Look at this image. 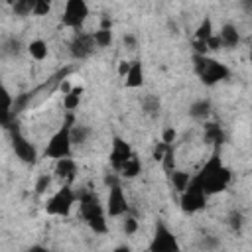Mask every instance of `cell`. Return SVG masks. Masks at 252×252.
Masks as SVG:
<instances>
[{
  "instance_id": "obj_1",
  "label": "cell",
  "mask_w": 252,
  "mask_h": 252,
  "mask_svg": "<svg viewBox=\"0 0 252 252\" xmlns=\"http://www.w3.org/2000/svg\"><path fill=\"white\" fill-rule=\"evenodd\" d=\"M230 169L222 165L220 158H219V150H215V154L211 156V159L205 163V167L199 171V175L195 177L201 185V189L205 191V195H215L226 189V185L230 183Z\"/></svg>"
},
{
  "instance_id": "obj_2",
  "label": "cell",
  "mask_w": 252,
  "mask_h": 252,
  "mask_svg": "<svg viewBox=\"0 0 252 252\" xmlns=\"http://www.w3.org/2000/svg\"><path fill=\"white\" fill-rule=\"evenodd\" d=\"M193 63H195V71H197L199 79L207 87H213V85H217V83H220V81L230 77V69L224 63H220L217 59H211L207 55H197L195 53L193 55Z\"/></svg>"
},
{
  "instance_id": "obj_3",
  "label": "cell",
  "mask_w": 252,
  "mask_h": 252,
  "mask_svg": "<svg viewBox=\"0 0 252 252\" xmlns=\"http://www.w3.org/2000/svg\"><path fill=\"white\" fill-rule=\"evenodd\" d=\"M73 122H75V118H73V114L69 112L67 114V118H65V122H63V126L49 138V142H47V146H45V158H51V159H59V158H67V156H71V138H69V128L73 126Z\"/></svg>"
},
{
  "instance_id": "obj_4",
  "label": "cell",
  "mask_w": 252,
  "mask_h": 252,
  "mask_svg": "<svg viewBox=\"0 0 252 252\" xmlns=\"http://www.w3.org/2000/svg\"><path fill=\"white\" fill-rule=\"evenodd\" d=\"M77 195L73 193V189L69 185H63L57 193H53L47 203H45V213L47 215H59V217H67L71 213V207L75 205Z\"/></svg>"
},
{
  "instance_id": "obj_5",
  "label": "cell",
  "mask_w": 252,
  "mask_h": 252,
  "mask_svg": "<svg viewBox=\"0 0 252 252\" xmlns=\"http://www.w3.org/2000/svg\"><path fill=\"white\" fill-rule=\"evenodd\" d=\"M205 203H207V195H205V191L201 189L199 181L193 177V179L189 181V185L181 191V199H179L181 211L191 215V213L201 211V209L205 207Z\"/></svg>"
},
{
  "instance_id": "obj_6",
  "label": "cell",
  "mask_w": 252,
  "mask_h": 252,
  "mask_svg": "<svg viewBox=\"0 0 252 252\" xmlns=\"http://www.w3.org/2000/svg\"><path fill=\"white\" fill-rule=\"evenodd\" d=\"M87 16H89V6H87L85 0H67L63 16H61V24L67 26V28L79 30L85 24Z\"/></svg>"
},
{
  "instance_id": "obj_7",
  "label": "cell",
  "mask_w": 252,
  "mask_h": 252,
  "mask_svg": "<svg viewBox=\"0 0 252 252\" xmlns=\"http://www.w3.org/2000/svg\"><path fill=\"white\" fill-rule=\"evenodd\" d=\"M150 250L152 252H175V250H179L177 238L161 220L156 224V232H154V238L150 242Z\"/></svg>"
},
{
  "instance_id": "obj_8",
  "label": "cell",
  "mask_w": 252,
  "mask_h": 252,
  "mask_svg": "<svg viewBox=\"0 0 252 252\" xmlns=\"http://www.w3.org/2000/svg\"><path fill=\"white\" fill-rule=\"evenodd\" d=\"M12 130V150H14V154L24 161V163H30V165H33L35 161H37V150H35V146L32 144V142H28L24 136H22V132L18 130V128H10Z\"/></svg>"
},
{
  "instance_id": "obj_9",
  "label": "cell",
  "mask_w": 252,
  "mask_h": 252,
  "mask_svg": "<svg viewBox=\"0 0 252 252\" xmlns=\"http://www.w3.org/2000/svg\"><path fill=\"white\" fill-rule=\"evenodd\" d=\"M69 51L75 59H87L93 51H94V39H93V33H75V37L71 39L69 43Z\"/></svg>"
},
{
  "instance_id": "obj_10",
  "label": "cell",
  "mask_w": 252,
  "mask_h": 252,
  "mask_svg": "<svg viewBox=\"0 0 252 252\" xmlns=\"http://www.w3.org/2000/svg\"><path fill=\"white\" fill-rule=\"evenodd\" d=\"M108 199H106V215L108 217H120V215H126L128 211V203H126V197H124V191L122 187L116 183L112 187H108Z\"/></svg>"
},
{
  "instance_id": "obj_11",
  "label": "cell",
  "mask_w": 252,
  "mask_h": 252,
  "mask_svg": "<svg viewBox=\"0 0 252 252\" xmlns=\"http://www.w3.org/2000/svg\"><path fill=\"white\" fill-rule=\"evenodd\" d=\"M77 199H79L81 217H83L85 220H89V219H93V217H98V215H104L102 205H100V199H98L93 191H83Z\"/></svg>"
},
{
  "instance_id": "obj_12",
  "label": "cell",
  "mask_w": 252,
  "mask_h": 252,
  "mask_svg": "<svg viewBox=\"0 0 252 252\" xmlns=\"http://www.w3.org/2000/svg\"><path fill=\"white\" fill-rule=\"evenodd\" d=\"M134 152H132V148H130V144L128 142H124L122 138H118V136H114L112 138V150H110V165H112V169L114 171H120L122 169V165L126 163V159L132 156Z\"/></svg>"
},
{
  "instance_id": "obj_13",
  "label": "cell",
  "mask_w": 252,
  "mask_h": 252,
  "mask_svg": "<svg viewBox=\"0 0 252 252\" xmlns=\"http://www.w3.org/2000/svg\"><path fill=\"white\" fill-rule=\"evenodd\" d=\"M55 175L61 181H65V183H71L75 179V175H77V163L71 159V156L57 159V163H55Z\"/></svg>"
},
{
  "instance_id": "obj_14",
  "label": "cell",
  "mask_w": 252,
  "mask_h": 252,
  "mask_svg": "<svg viewBox=\"0 0 252 252\" xmlns=\"http://www.w3.org/2000/svg\"><path fill=\"white\" fill-rule=\"evenodd\" d=\"M124 85L128 89H138L144 85V67L140 61H132L128 73L124 75Z\"/></svg>"
},
{
  "instance_id": "obj_15",
  "label": "cell",
  "mask_w": 252,
  "mask_h": 252,
  "mask_svg": "<svg viewBox=\"0 0 252 252\" xmlns=\"http://www.w3.org/2000/svg\"><path fill=\"white\" fill-rule=\"evenodd\" d=\"M219 37H220V41H222L224 47H236L238 41H240V33H238V30H236L232 24H224V26L220 28Z\"/></svg>"
},
{
  "instance_id": "obj_16",
  "label": "cell",
  "mask_w": 252,
  "mask_h": 252,
  "mask_svg": "<svg viewBox=\"0 0 252 252\" xmlns=\"http://www.w3.org/2000/svg\"><path fill=\"white\" fill-rule=\"evenodd\" d=\"M205 140L207 142H211V144H215L217 148L224 142V132H222V128L217 124V122H207L205 124Z\"/></svg>"
},
{
  "instance_id": "obj_17",
  "label": "cell",
  "mask_w": 252,
  "mask_h": 252,
  "mask_svg": "<svg viewBox=\"0 0 252 252\" xmlns=\"http://www.w3.org/2000/svg\"><path fill=\"white\" fill-rule=\"evenodd\" d=\"M211 112V100L209 98H201V100H195L191 106H189V114L197 120H203L207 118Z\"/></svg>"
},
{
  "instance_id": "obj_18",
  "label": "cell",
  "mask_w": 252,
  "mask_h": 252,
  "mask_svg": "<svg viewBox=\"0 0 252 252\" xmlns=\"http://www.w3.org/2000/svg\"><path fill=\"white\" fill-rule=\"evenodd\" d=\"M159 108H161V102H159V98H158L156 94H146V96L142 98V110H144L148 116L158 118Z\"/></svg>"
},
{
  "instance_id": "obj_19",
  "label": "cell",
  "mask_w": 252,
  "mask_h": 252,
  "mask_svg": "<svg viewBox=\"0 0 252 252\" xmlns=\"http://www.w3.org/2000/svg\"><path fill=\"white\" fill-rule=\"evenodd\" d=\"M140 169H142V165H140V159L136 158V154H132V156L126 159V163L122 165L120 173H122V177H126V179H134V177L140 173Z\"/></svg>"
},
{
  "instance_id": "obj_20",
  "label": "cell",
  "mask_w": 252,
  "mask_h": 252,
  "mask_svg": "<svg viewBox=\"0 0 252 252\" xmlns=\"http://www.w3.org/2000/svg\"><path fill=\"white\" fill-rule=\"evenodd\" d=\"M81 94H83V87H73L67 94H63V106H65V110H75L77 106H79V102H81Z\"/></svg>"
},
{
  "instance_id": "obj_21",
  "label": "cell",
  "mask_w": 252,
  "mask_h": 252,
  "mask_svg": "<svg viewBox=\"0 0 252 252\" xmlns=\"http://www.w3.org/2000/svg\"><path fill=\"white\" fill-rule=\"evenodd\" d=\"M89 134H91V130L87 128V126H81V124H73L71 128H69V138H71V144H85L87 142V138H89Z\"/></svg>"
},
{
  "instance_id": "obj_22",
  "label": "cell",
  "mask_w": 252,
  "mask_h": 252,
  "mask_svg": "<svg viewBox=\"0 0 252 252\" xmlns=\"http://www.w3.org/2000/svg\"><path fill=\"white\" fill-rule=\"evenodd\" d=\"M28 51H30V55H32L33 59L43 61V59L47 57V43H45L43 39H33V41L28 45Z\"/></svg>"
},
{
  "instance_id": "obj_23",
  "label": "cell",
  "mask_w": 252,
  "mask_h": 252,
  "mask_svg": "<svg viewBox=\"0 0 252 252\" xmlns=\"http://www.w3.org/2000/svg\"><path fill=\"white\" fill-rule=\"evenodd\" d=\"M169 177H171V183H173V187H175V191H183L187 185H189V181H191V175L187 173V171H171L169 173Z\"/></svg>"
},
{
  "instance_id": "obj_24",
  "label": "cell",
  "mask_w": 252,
  "mask_h": 252,
  "mask_svg": "<svg viewBox=\"0 0 252 252\" xmlns=\"http://www.w3.org/2000/svg\"><path fill=\"white\" fill-rule=\"evenodd\" d=\"M211 35H213V20H211L209 16H205V18L201 20L197 32H195V39H203V41H207V37H211Z\"/></svg>"
},
{
  "instance_id": "obj_25",
  "label": "cell",
  "mask_w": 252,
  "mask_h": 252,
  "mask_svg": "<svg viewBox=\"0 0 252 252\" xmlns=\"http://www.w3.org/2000/svg\"><path fill=\"white\" fill-rule=\"evenodd\" d=\"M161 167L165 173H171L175 169V150H173V144H169L163 152V158H161Z\"/></svg>"
},
{
  "instance_id": "obj_26",
  "label": "cell",
  "mask_w": 252,
  "mask_h": 252,
  "mask_svg": "<svg viewBox=\"0 0 252 252\" xmlns=\"http://www.w3.org/2000/svg\"><path fill=\"white\" fill-rule=\"evenodd\" d=\"M93 39H94V45L98 47H108L112 43V30H102L98 28L94 33H93Z\"/></svg>"
},
{
  "instance_id": "obj_27",
  "label": "cell",
  "mask_w": 252,
  "mask_h": 252,
  "mask_svg": "<svg viewBox=\"0 0 252 252\" xmlns=\"http://www.w3.org/2000/svg\"><path fill=\"white\" fill-rule=\"evenodd\" d=\"M33 6H35V0H14V4H12L16 16H28V14H32L33 12Z\"/></svg>"
},
{
  "instance_id": "obj_28",
  "label": "cell",
  "mask_w": 252,
  "mask_h": 252,
  "mask_svg": "<svg viewBox=\"0 0 252 252\" xmlns=\"http://www.w3.org/2000/svg\"><path fill=\"white\" fill-rule=\"evenodd\" d=\"M87 224H89V228H91V230H94L96 234H104V232L108 230L106 220H104V215H98V217L89 219V220H87Z\"/></svg>"
},
{
  "instance_id": "obj_29",
  "label": "cell",
  "mask_w": 252,
  "mask_h": 252,
  "mask_svg": "<svg viewBox=\"0 0 252 252\" xmlns=\"http://www.w3.org/2000/svg\"><path fill=\"white\" fill-rule=\"evenodd\" d=\"M49 187H51V175H49V173L39 175L37 181H35V193H37V195H43V193H47Z\"/></svg>"
},
{
  "instance_id": "obj_30",
  "label": "cell",
  "mask_w": 252,
  "mask_h": 252,
  "mask_svg": "<svg viewBox=\"0 0 252 252\" xmlns=\"http://www.w3.org/2000/svg\"><path fill=\"white\" fill-rule=\"evenodd\" d=\"M14 110L12 108H0V126H6V128H12L14 126Z\"/></svg>"
},
{
  "instance_id": "obj_31",
  "label": "cell",
  "mask_w": 252,
  "mask_h": 252,
  "mask_svg": "<svg viewBox=\"0 0 252 252\" xmlns=\"http://www.w3.org/2000/svg\"><path fill=\"white\" fill-rule=\"evenodd\" d=\"M228 224H230V228L232 230H240L242 228V224H244V217H242V213L240 211H232L230 215H228Z\"/></svg>"
},
{
  "instance_id": "obj_32",
  "label": "cell",
  "mask_w": 252,
  "mask_h": 252,
  "mask_svg": "<svg viewBox=\"0 0 252 252\" xmlns=\"http://www.w3.org/2000/svg\"><path fill=\"white\" fill-rule=\"evenodd\" d=\"M51 10V0H35V6H33V12L35 16H47Z\"/></svg>"
},
{
  "instance_id": "obj_33",
  "label": "cell",
  "mask_w": 252,
  "mask_h": 252,
  "mask_svg": "<svg viewBox=\"0 0 252 252\" xmlns=\"http://www.w3.org/2000/svg\"><path fill=\"white\" fill-rule=\"evenodd\" d=\"M12 102H14L12 94L8 93V89H6V87H2V85H0V108H12Z\"/></svg>"
},
{
  "instance_id": "obj_34",
  "label": "cell",
  "mask_w": 252,
  "mask_h": 252,
  "mask_svg": "<svg viewBox=\"0 0 252 252\" xmlns=\"http://www.w3.org/2000/svg\"><path fill=\"white\" fill-rule=\"evenodd\" d=\"M122 230H124V234H134L136 230H138V220L134 219V217H126L124 219V224H122Z\"/></svg>"
},
{
  "instance_id": "obj_35",
  "label": "cell",
  "mask_w": 252,
  "mask_h": 252,
  "mask_svg": "<svg viewBox=\"0 0 252 252\" xmlns=\"http://www.w3.org/2000/svg\"><path fill=\"white\" fill-rule=\"evenodd\" d=\"M169 144H165V142H158L156 146H154V152H152V158L156 159V161H161V158H163V152H165V148H167Z\"/></svg>"
},
{
  "instance_id": "obj_36",
  "label": "cell",
  "mask_w": 252,
  "mask_h": 252,
  "mask_svg": "<svg viewBox=\"0 0 252 252\" xmlns=\"http://www.w3.org/2000/svg\"><path fill=\"white\" fill-rule=\"evenodd\" d=\"M207 47L209 49H213V51H217V49H220L222 47V41H220V37H219V33H213L211 37H207Z\"/></svg>"
},
{
  "instance_id": "obj_37",
  "label": "cell",
  "mask_w": 252,
  "mask_h": 252,
  "mask_svg": "<svg viewBox=\"0 0 252 252\" xmlns=\"http://www.w3.org/2000/svg\"><path fill=\"white\" fill-rule=\"evenodd\" d=\"M175 138H177V132H175V128H171V126L165 128L163 134H161V142H165V144H173Z\"/></svg>"
},
{
  "instance_id": "obj_38",
  "label": "cell",
  "mask_w": 252,
  "mask_h": 252,
  "mask_svg": "<svg viewBox=\"0 0 252 252\" xmlns=\"http://www.w3.org/2000/svg\"><path fill=\"white\" fill-rule=\"evenodd\" d=\"M193 49H195L197 55H207V51H209V47H207V43L203 39H195L193 41Z\"/></svg>"
},
{
  "instance_id": "obj_39",
  "label": "cell",
  "mask_w": 252,
  "mask_h": 252,
  "mask_svg": "<svg viewBox=\"0 0 252 252\" xmlns=\"http://www.w3.org/2000/svg\"><path fill=\"white\" fill-rule=\"evenodd\" d=\"M6 53H12V55H18L20 53V41L18 39H10L8 43H6Z\"/></svg>"
},
{
  "instance_id": "obj_40",
  "label": "cell",
  "mask_w": 252,
  "mask_h": 252,
  "mask_svg": "<svg viewBox=\"0 0 252 252\" xmlns=\"http://www.w3.org/2000/svg\"><path fill=\"white\" fill-rule=\"evenodd\" d=\"M122 41H124V45H126V47H130V49H134V47H136V43H138L134 33H126V35L122 37Z\"/></svg>"
},
{
  "instance_id": "obj_41",
  "label": "cell",
  "mask_w": 252,
  "mask_h": 252,
  "mask_svg": "<svg viewBox=\"0 0 252 252\" xmlns=\"http://www.w3.org/2000/svg\"><path fill=\"white\" fill-rule=\"evenodd\" d=\"M116 183H118V177H116L114 173H106V175H104V185H106V187H112V185H116Z\"/></svg>"
},
{
  "instance_id": "obj_42",
  "label": "cell",
  "mask_w": 252,
  "mask_h": 252,
  "mask_svg": "<svg viewBox=\"0 0 252 252\" xmlns=\"http://www.w3.org/2000/svg\"><path fill=\"white\" fill-rule=\"evenodd\" d=\"M128 69H130V61H120L118 63V75L120 77H124L128 73Z\"/></svg>"
},
{
  "instance_id": "obj_43",
  "label": "cell",
  "mask_w": 252,
  "mask_h": 252,
  "mask_svg": "<svg viewBox=\"0 0 252 252\" xmlns=\"http://www.w3.org/2000/svg\"><path fill=\"white\" fill-rule=\"evenodd\" d=\"M201 246H203V248H215V246H217V240L211 238V236H205V238L201 240Z\"/></svg>"
},
{
  "instance_id": "obj_44",
  "label": "cell",
  "mask_w": 252,
  "mask_h": 252,
  "mask_svg": "<svg viewBox=\"0 0 252 252\" xmlns=\"http://www.w3.org/2000/svg\"><path fill=\"white\" fill-rule=\"evenodd\" d=\"M100 28H102V30H112V20H110L108 16H102V20H100Z\"/></svg>"
},
{
  "instance_id": "obj_45",
  "label": "cell",
  "mask_w": 252,
  "mask_h": 252,
  "mask_svg": "<svg viewBox=\"0 0 252 252\" xmlns=\"http://www.w3.org/2000/svg\"><path fill=\"white\" fill-rule=\"evenodd\" d=\"M71 89H73V87H71V83H69L67 79H63V81H61V85H59V91H61L63 94H67Z\"/></svg>"
},
{
  "instance_id": "obj_46",
  "label": "cell",
  "mask_w": 252,
  "mask_h": 252,
  "mask_svg": "<svg viewBox=\"0 0 252 252\" xmlns=\"http://www.w3.org/2000/svg\"><path fill=\"white\" fill-rule=\"evenodd\" d=\"M242 6H244V12H246V14L252 12V0H242Z\"/></svg>"
}]
</instances>
